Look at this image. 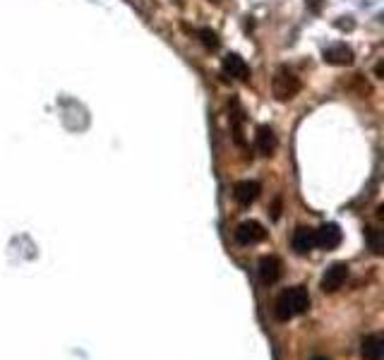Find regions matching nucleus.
<instances>
[{
	"label": "nucleus",
	"mask_w": 384,
	"mask_h": 360,
	"mask_svg": "<svg viewBox=\"0 0 384 360\" xmlns=\"http://www.w3.org/2000/svg\"><path fill=\"white\" fill-rule=\"evenodd\" d=\"M264 236H267L264 226L260 221H252V219L238 224V229H236V240L241 243V245H255V243L264 240Z\"/></svg>",
	"instance_id": "3"
},
{
	"label": "nucleus",
	"mask_w": 384,
	"mask_h": 360,
	"mask_svg": "<svg viewBox=\"0 0 384 360\" xmlns=\"http://www.w3.org/2000/svg\"><path fill=\"white\" fill-rule=\"evenodd\" d=\"M310 307V293H307L305 286H293L286 288L283 293H279L276 303H274V315L281 322H288V319L302 315Z\"/></svg>",
	"instance_id": "1"
},
{
	"label": "nucleus",
	"mask_w": 384,
	"mask_h": 360,
	"mask_svg": "<svg viewBox=\"0 0 384 360\" xmlns=\"http://www.w3.org/2000/svg\"><path fill=\"white\" fill-rule=\"evenodd\" d=\"M231 125H233V137H236V142L241 144H245V139H243V123H245V115H243V108H241V103L238 101H231Z\"/></svg>",
	"instance_id": "13"
},
{
	"label": "nucleus",
	"mask_w": 384,
	"mask_h": 360,
	"mask_svg": "<svg viewBox=\"0 0 384 360\" xmlns=\"http://www.w3.org/2000/svg\"><path fill=\"white\" fill-rule=\"evenodd\" d=\"M290 245H293L295 255L312 252V248H315V229H310V226H300V229H295Z\"/></svg>",
	"instance_id": "7"
},
{
	"label": "nucleus",
	"mask_w": 384,
	"mask_h": 360,
	"mask_svg": "<svg viewBox=\"0 0 384 360\" xmlns=\"http://www.w3.org/2000/svg\"><path fill=\"white\" fill-rule=\"evenodd\" d=\"M324 60H327L329 65H351V63H353V51L348 49L346 44L329 46V49L324 51Z\"/></svg>",
	"instance_id": "12"
},
{
	"label": "nucleus",
	"mask_w": 384,
	"mask_h": 360,
	"mask_svg": "<svg viewBox=\"0 0 384 360\" xmlns=\"http://www.w3.org/2000/svg\"><path fill=\"white\" fill-rule=\"evenodd\" d=\"M365 233H368V238H370L372 250H375V252H382V250H380V238H377V231L375 229H368Z\"/></svg>",
	"instance_id": "15"
},
{
	"label": "nucleus",
	"mask_w": 384,
	"mask_h": 360,
	"mask_svg": "<svg viewBox=\"0 0 384 360\" xmlns=\"http://www.w3.org/2000/svg\"><path fill=\"white\" fill-rule=\"evenodd\" d=\"M346 278H348V266L346 264H331L327 271H324V276H322V281H319V286H322V291L324 293H334V291H339V288L346 283Z\"/></svg>",
	"instance_id": "5"
},
{
	"label": "nucleus",
	"mask_w": 384,
	"mask_h": 360,
	"mask_svg": "<svg viewBox=\"0 0 384 360\" xmlns=\"http://www.w3.org/2000/svg\"><path fill=\"white\" fill-rule=\"evenodd\" d=\"M257 274L262 278V283H276L283 274V264L281 259L274 257V255H267V257L260 259Z\"/></svg>",
	"instance_id": "6"
},
{
	"label": "nucleus",
	"mask_w": 384,
	"mask_h": 360,
	"mask_svg": "<svg viewBox=\"0 0 384 360\" xmlns=\"http://www.w3.org/2000/svg\"><path fill=\"white\" fill-rule=\"evenodd\" d=\"M276 135L269 125H260L257 127V135H255V147L262 156H271L276 152Z\"/></svg>",
	"instance_id": "10"
},
{
	"label": "nucleus",
	"mask_w": 384,
	"mask_h": 360,
	"mask_svg": "<svg viewBox=\"0 0 384 360\" xmlns=\"http://www.w3.org/2000/svg\"><path fill=\"white\" fill-rule=\"evenodd\" d=\"M197 37H200V41L205 44V49H219V34L217 32H212V29H200V32H197Z\"/></svg>",
	"instance_id": "14"
},
{
	"label": "nucleus",
	"mask_w": 384,
	"mask_h": 360,
	"mask_svg": "<svg viewBox=\"0 0 384 360\" xmlns=\"http://www.w3.org/2000/svg\"><path fill=\"white\" fill-rule=\"evenodd\" d=\"M260 193H262V185L257 180H241L233 188V197L238 205H252L260 197Z\"/></svg>",
	"instance_id": "8"
},
{
	"label": "nucleus",
	"mask_w": 384,
	"mask_h": 360,
	"mask_svg": "<svg viewBox=\"0 0 384 360\" xmlns=\"http://www.w3.org/2000/svg\"><path fill=\"white\" fill-rule=\"evenodd\" d=\"M343 240V233L336 224H324L315 229V248H322V250H334L339 248Z\"/></svg>",
	"instance_id": "4"
},
{
	"label": "nucleus",
	"mask_w": 384,
	"mask_h": 360,
	"mask_svg": "<svg viewBox=\"0 0 384 360\" xmlns=\"http://www.w3.org/2000/svg\"><path fill=\"white\" fill-rule=\"evenodd\" d=\"M312 360H329V358H322V356H317V358H312Z\"/></svg>",
	"instance_id": "17"
},
{
	"label": "nucleus",
	"mask_w": 384,
	"mask_h": 360,
	"mask_svg": "<svg viewBox=\"0 0 384 360\" xmlns=\"http://www.w3.org/2000/svg\"><path fill=\"white\" fill-rule=\"evenodd\" d=\"M224 72L229 75V77H233V79H241V82H245V79L250 77V68H248V63L243 60L238 53H229L224 58Z\"/></svg>",
	"instance_id": "9"
},
{
	"label": "nucleus",
	"mask_w": 384,
	"mask_h": 360,
	"mask_svg": "<svg viewBox=\"0 0 384 360\" xmlns=\"http://www.w3.org/2000/svg\"><path fill=\"white\" fill-rule=\"evenodd\" d=\"M322 3L324 0H307V8H310L312 13H319V10H322Z\"/></svg>",
	"instance_id": "16"
},
{
	"label": "nucleus",
	"mask_w": 384,
	"mask_h": 360,
	"mask_svg": "<svg viewBox=\"0 0 384 360\" xmlns=\"http://www.w3.org/2000/svg\"><path fill=\"white\" fill-rule=\"evenodd\" d=\"M271 91H274L276 101H290L300 91V79L288 68H279L271 79Z\"/></svg>",
	"instance_id": "2"
},
{
	"label": "nucleus",
	"mask_w": 384,
	"mask_h": 360,
	"mask_svg": "<svg viewBox=\"0 0 384 360\" xmlns=\"http://www.w3.org/2000/svg\"><path fill=\"white\" fill-rule=\"evenodd\" d=\"M360 356L365 360H382L384 356V339L380 334H368L360 341Z\"/></svg>",
	"instance_id": "11"
}]
</instances>
